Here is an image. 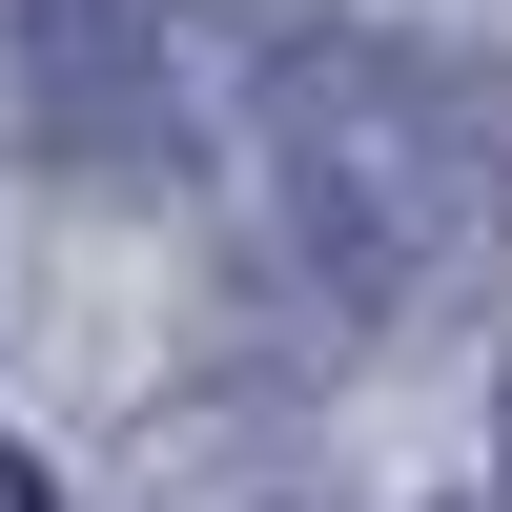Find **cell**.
Segmentation results:
<instances>
[{
  "instance_id": "6da1fadb",
  "label": "cell",
  "mask_w": 512,
  "mask_h": 512,
  "mask_svg": "<svg viewBox=\"0 0 512 512\" xmlns=\"http://www.w3.org/2000/svg\"><path fill=\"white\" fill-rule=\"evenodd\" d=\"M267 185H287L308 287L431 308V287L512 226V62H451V41H308V62L267 82Z\"/></svg>"
},
{
  "instance_id": "7a4b0ae2",
  "label": "cell",
  "mask_w": 512,
  "mask_h": 512,
  "mask_svg": "<svg viewBox=\"0 0 512 512\" xmlns=\"http://www.w3.org/2000/svg\"><path fill=\"white\" fill-rule=\"evenodd\" d=\"M0 512H62V492H41V472H21V451H0Z\"/></svg>"
},
{
  "instance_id": "3957f363",
  "label": "cell",
  "mask_w": 512,
  "mask_h": 512,
  "mask_svg": "<svg viewBox=\"0 0 512 512\" xmlns=\"http://www.w3.org/2000/svg\"><path fill=\"white\" fill-rule=\"evenodd\" d=\"M492 492H512V369H492Z\"/></svg>"
}]
</instances>
